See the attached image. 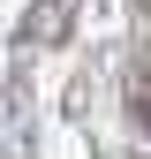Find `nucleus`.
I'll use <instances>...</instances> for the list:
<instances>
[{"label": "nucleus", "instance_id": "3", "mask_svg": "<svg viewBox=\"0 0 151 159\" xmlns=\"http://www.w3.org/2000/svg\"><path fill=\"white\" fill-rule=\"evenodd\" d=\"M136 8H144V15H151V0H136Z\"/></svg>", "mask_w": 151, "mask_h": 159}, {"label": "nucleus", "instance_id": "2", "mask_svg": "<svg viewBox=\"0 0 151 159\" xmlns=\"http://www.w3.org/2000/svg\"><path fill=\"white\" fill-rule=\"evenodd\" d=\"M136 129L151 136V76H136Z\"/></svg>", "mask_w": 151, "mask_h": 159}, {"label": "nucleus", "instance_id": "1", "mask_svg": "<svg viewBox=\"0 0 151 159\" xmlns=\"http://www.w3.org/2000/svg\"><path fill=\"white\" fill-rule=\"evenodd\" d=\"M68 23H76V0H38V8L23 15V38H30V46H61Z\"/></svg>", "mask_w": 151, "mask_h": 159}]
</instances>
